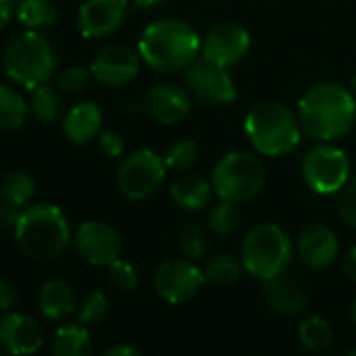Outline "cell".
I'll return each instance as SVG.
<instances>
[{
    "label": "cell",
    "instance_id": "cell-16",
    "mask_svg": "<svg viewBox=\"0 0 356 356\" xmlns=\"http://www.w3.org/2000/svg\"><path fill=\"white\" fill-rule=\"evenodd\" d=\"M46 342L44 327L29 315L6 313L0 319V350L10 356H31L42 350Z\"/></svg>",
    "mask_w": 356,
    "mask_h": 356
},
{
    "label": "cell",
    "instance_id": "cell-26",
    "mask_svg": "<svg viewBox=\"0 0 356 356\" xmlns=\"http://www.w3.org/2000/svg\"><path fill=\"white\" fill-rule=\"evenodd\" d=\"M27 102H29L31 115L42 123H56L65 115L63 92L58 88H52L50 83L38 86L35 90H31V96Z\"/></svg>",
    "mask_w": 356,
    "mask_h": 356
},
{
    "label": "cell",
    "instance_id": "cell-4",
    "mask_svg": "<svg viewBox=\"0 0 356 356\" xmlns=\"http://www.w3.org/2000/svg\"><path fill=\"white\" fill-rule=\"evenodd\" d=\"M244 129L254 150L265 156H284L292 152L302 138L298 117L277 100L254 104L246 115Z\"/></svg>",
    "mask_w": 356,
    "mask_h": 356
},
{
    "label": "cell",
    "instance_id": "cell-20",
    "mask_svg": "<svg viewBox=\"0 0 356 356\" xmlns=\"http://www.w3.org/2000/svg\"><path fill=\"white\" fill-rule=\"evenodd\" d=\"M102 127V111L96 102L83 100L73 104L63 119V131L73 144H88L92 138L100 134Z\"/></svg>",
    "mask_w": 356,
    "mask_h": 356
},
{
    "label": "cell",
    "instance_id": "cell-23",
    "mask_svg": "<svg viewBox=\"0 0 356 356\" xmlns=\"http://www.w3.org/2000/svg\"><path fill=\"white\" fill-rule=\"evenodd\" d=\"M52 356H94V344L88 327L79 323H67L60 325L50 344Z\"/></svg>",
    "mask_w": 356,
    "mask_h": 356
},
{
    "label": "cell",
    "instance_id": "cell-41",
    "mask_svg": "<svg viewBox=\"0 0 356 356\" xmlns=\"http://www.w3.org/2000/svg\"><path fill=\"white\" fill-rule=\"evenodd\" d=\"M102 356H144L136 346H129V344H115L111 348H106Z\"/></svg>",
    "mask_w": 356,
    "mask_h": 356
},
{
    "label": "cell",
    "instance_id": "cell-47",
    "mask_svg": "<svg viewBox=\"0 0 356 356\" xmlns=\"http://www.w3.org/2000/svg\"><path fill=\"white\" fill-rule=\"evenodd\" d=\"M0 356H10L8 353H0Z\"/></svg>",
    "mask_w": 356,
    "mask_h": 356
},
{
    "label": "cell",
    "instance_id": "cell-1",
    "mask_svg": "<svg viewBox=\"0 0 356 356\" xmlns=\"http://www.w3.org/2000/svg\"><path fill=\"white\" fill-rule=\"evenodd\" d=\"M298 121L305 134L319 142L344 138L356 123V98L340 83L323 81L305 92L298 102Z\"/></svg>",
    "mask_w": 356,
    "mask_h": 356
},
{
    "label": "cell",
    "instance_id": "cell-37",
    "mask_svg": "<svg viewBox=\"0 0 356 356\" xmlns=\"http://www.w3.org/2000/svg\"><path fill=\"white\" fill-rule=\"evenodd\" d=\"M98 146L111 159L123 156V152H125V140L121 138V134H117L113 129H104L98 134Z\"/></svg>",
    "mask_w": 356,
    "mask_h": 356
},
{
    "label": "cell",
    "instance_id": "cell-33",
    "mask_svg": "<svg viewBox=\"0 0 356 356\" xmlns=\"http://www.w3.org/2000/svg\"><path fill=\"white\" fill-rule=\"evenodd\" d=\"M198 152L200 150H198L196 142H192V140H177V142L167 146V150L163 154V161H165L167 169L184 173V171H188L198 161Z\"/></svg>",
    "mask_w": 356,
    "mask_h": 356
},
{
    "label": "cell",
    "instance_id": "cell-3",
    "mask_svg": "<svg viewBox=\"0 0 356 356\" xmlns=\"http://www.w3.org/2000/svg\"><path fill=\"white\" fill-rule=\"evenodd\" d=\"M15 240L25 257L38 263L56 261L73 242L71 225L56 204H29L15 225Z\"/></svg>",
    "mask_w": 356,
    "mask_h": 356
},
{
    "label": "cell",
    "instance_id": "cell-2",
    "mask_svg": "<svg viewBox=\"0 0 356 356\" xmlns=\"http://www.w3.org/2000/svg\"><path fill=\"white\" fill-rule=\"evenodd\" d=\"M198 31L181 19H159L150 23L138 44L142 63L161 73L186 71L200 54Z\"/></svg>",
    "mask_w": 356,
    "mask_h": 356
},
{
    "label": "cell",
    "instance_id": "cell-21",
    "mask_svg": "<svg viewBox=\"0 0 356 356\" xmlns=\"http://www.w3.org/2000/svg\"><path fill=\"white\" fill-rule=\"evenodd\" d=\"M173 202L184 209V211H202L211 204L213 198V186L211 181H207L204 177L196 175V173H188L184 171L181 175H177L169 188Z\"/></svg>",
    "mask_w": 356,
    "mask_h": 356
},
{
    "label": "cell",
    "instance_id": "cell-8",
    "mask_svg": "<svg viewBox=\"0 0 356 356\" xmlns=\"http://www.w3.org/2000/svg\"><path fill=\"white\" fill-rule=\"evenodd\" d=\"M300 175L307 188L319 196L340 194L350 179V159L342 148L323 142L305 154Z\"/></svg>",
    "mask_w": 356,
    "mask_h": 356
},
{
    "label": "cell",
    "instance_id": "cell-14",
    "mask_svg": "<svg viewBox=\"0 0 356 356\" xmlns=\"http://www.w3.org/2000/svg\"><path fill=\"white\" fill-rule=\"evenodd\" d=\"M140 65L142 56L138 50L125 44H111L94 56L90 71L94 81L106 88H123L138 77Z\"/></svg>",
    "mask_w": 356,
    "mask_h": 356
},
{
    "label": "cell",
    "instance_id": "cell-10",
    "mask_svg": "<svg viewBox=\"0 0 356 356\" xmlns=\"http://www.w3.org/2000/svg\"><path fill=\"white\" fill-rule=\"evenodd\" d=\"M204 273L198 263L179 259L163 261L152 275L154 292L169 305H184L198 296L204 286Z\"/></svg>",
    "mask_w": 356,
    "mask_h": 356
},
{
    "label": "cell",
    "instance_id": "cell-24",
    "mask_svg": "<svg viewBox=\"0 0 356 356\" xmlns=\"http://www.w3.org/2000/svg\"><path fill=\"white\" fill-rule=\"evenodd\" d=\"M15 17L25 29L44 31L56 23L58 10L52 4V0H17L15 2Z\"/></svg>",
    "mask_w": 356,
    "mask_h": 356
},
{
    "label": "cell",
    "instance_id": "cell-22",
    "mask_svg": "<svg viewBox=\"0 0 356 356\" xmlns=\"http://www.w3.org/2000/svg\"><path fill=\"white\" fill-rule=\"evenodd\" d=\"M40 313L50 321H63L65 317L75 313L77 296L71 284L65 280H48L38 294Z\"/></svg>",
    "mask_w": 356,
    "mask_h": 356
},
{
    "label": "cell",
    "instance_id": "cell-38",
    "mask_svg": "<svg viewBox=\"0 0 356 356\" xmlns=\"http://www.w3.org/2000/svg\"><path fill=\"white\" fill-rule=\"evenodd\" d=\"M17 305V290L10 282L0 280V315H6Z\"/></svg>",
    "mask_w": 356,
    "mask_h": 356
},
{
    "label": "cell",
    "instance_id": "cell-9",
    "mask_svg": "<svg viewBox=\"0 0 356 356\" xmlns=\"http://www.w3.org/2000/svg\"><path fill=\"white\" fill-rule=\"evenodd\" d=\"M167 165L161 154L150 148H138L123 156L117 169V186L129 200L150 198L165 181Z\"/></svg>",
    "mask_w": 356,
    "mask_h": 356
},
{
    "label": "cell",
    "instance_id": "cell-27",
    "mask_svg": "<svg viewBox=\"0 0 356 356\" xmlns=\"http://www.w3.org/2000/svg\"><path fill=\"white\" fill-rule=\"evenodd\" d=\"M336 332L321 315H309L298 325V342L311 353H327L334 346Z\"/></svg>",
    "mask_w": 356,
    "mask_h": 356
},
{
    "label": "cell",
    "instance_id": "cell-32",
    "mask_svg": "<svg viewBox=\"0 0 356 356\" xmlns=\"http://www.w3.org/2000/svg\"><path fill=\"white\" fill-rule=\"evenodd\" d=\"M242 215L238 204L219 200L211 211H209V229L217 236H229L240 227Z\"/></svg>",
    "mask_w": 356,
    "mask_h": 356
},
{
    "label": "cell",
    "instance_id": "cell-44",
    "mask_svg": "<svg viewBox=\"0 0 356 356\" xmlns=\"http://www.w3.org/2000/svg\"><path fill=\"white\" fill-rule=\"evenodd\" d=\"M350 92H353V96L356 98V75L350 79Z\"/></svg>",
    "mask_w": 356,
    "mask_h": 356
},
{
    "label": "cell",
    "instance_id": "cell-18",
    "mask_svg": "<svg viewBox=\"0 0 356 356\" xmlns=\"http://www.w3.org/2000/svg\"><path fill=\"white\" fill-rule=\"evenodd\" d=\"M146 113L163 125L181 123L190 113V94L177 83H156L144 98Z\"/></svg>",
    "mask_w": 356,
    "mask_h": 356
},
{
    "label": "cell",
    "instance_id": "cell-36",
    "mask_svg": "<svg viewBox=\"0 0 356 356\" xmlns=\"http://www.w3.org/2000/svg\"><path fill=\"white\" fill-rule=\"evenodd\" d=\"M338 215L344 221V225L356 229V177H350L348 184L340 190Z\"/></svg>",
    "mask_w": 356,
    "mask_h": 356
},
{
    "label": "cell",
    "instance_id": "cell-12",
    "mask_svg": "<svg viewBox=\"0 0 356 356\" xmlns=\"http://www.w3.org/2000/svg\"><path fill=\"white\" fill-rule=\"evenodd\" d=\"M250 50V33L240 23H217L209 29L207 38L202 40V58L217 67H234L238 65Z\"/></svg>",
    "mask_w": 356,
    "mask_h": 356
},
{
    "label": "cell",
    "instance_id": "cell-28",
    "mask_svg": "<svg viewBox=\"0 0 356 356\" xmlns=\"http://www.w3.org/2000/svg\"><path fill=\"white\" fill-rule=\"evenodd\" d=\"M35 196V181L25 171H8L0 179V200L23 211Z\"/></svg>",
    "mask_w": 356,
    "mask_h": 356
},
{
    "label": "cell",
    "instance_id": "cell-29",
    "mask_svg": "<svg viewBox=\"0 0 356 356\" xmlns=\"http://www.w3.org/2000/svg\"><path fill=\"white\" fill-rule=\"evenodd\" d=\"M29 102L6 83H0V129H19L27 121Z\"/></svg>",
    "mask_w": 356,
    "mask_h": 356
},
{
    "label": "cell",
    "instance_id": "cell-19",
    "mask_svg": "<svg viewBox=\"0 0 356 356\" xmlns=\"http://www.w3.org/2000/svg\"><path fill=\"white\" fill-rule=\"evenodd\" d=\"M263 298L273 313L284 317H296L309 307V290L288 273L263 282Z\"/></svg>",
    "mask_w": 356,
    "mask_h": 356
},
{
    "label": "cell",
    "instance_id": "cell-7",
    "mask_svg": "<svg viewBox=\"0 0 356 356\" xmlns=\"http://www.w3.org/2000/svg\"><path fill=\"white\" fill-rule=\"evenodd\" d=\"M265 167L261 159L246 150L227 152L213 169L211 186L219 200L242 204L259 196L265 186Z\"/></svg>",
    "mask_w": 356,
    "mask_h": 356
},
{
    "label": "cell",
    "instance_id": "cell-5",
    "mask_svg": "<svg viewBox=\"0 0 356 356\" xmlns=\"http://www.w3.org/2000/svg\"><path fill=\"white\" fill-rule=\"evenodd\" d=\"M294 252V242L282 225L261 223L244 236L240 261L248 275L259 282H269L288 273Z\"/></svg>",
    "mask_w": 356,
    "mask_h": 356
},
{
    "label": "cell",
    "instance_id": "cell-40",
    "mask_svg": "<svg viewBox=\"0 0 356 356\" xmlns=\"http://www.w3.org/2000/svg\"><path fill=\"white\" fill-rule=\"evenodd\" d=\"M342 271H344V275L353 284H356V246L348 248V252L344 254V259H342Z\"/></svg>",
    "mask_w": 356,
    "mask_h": 356
},
{
    "label": "cell",
    "instance_id": "cell-42",
    "mask_svg": "<svg viewBox=\"0 0 356 356\" xmlns=\"http://www.w3.org/2000/svg\"><path fill=\"white\" fill-rule=\"evenodd\" d=\"M15 17V0H0V31Z\"/></svg>",
    "mask_w": 356,
    "mask_h": 356
},
{
    "label": "cell",
    "instance_id": "cell-13",
    "mask_svg": "<svg viewBox=\"0 0 356 356\" xmlns=\"http://www.w3.org/2000/svg\"><path fill=\"white\" fill-rule=\"evenodd\" d=\"M186 83L190 92L204 104H229L236 100V83L227 69L196 58L186 69Z\"/></svg>",
    "mask_w": 356,
    "mask_h": 356
},
{
    "label": "cell",
    "instance_id": "cell-25",
    "mask_svg": "<svg viewBox=\"0 0 356 356\" xmlns=\"http://www.w3.org/2000/svg\"><path fill=\"white\" fill-rule=\"evenodd\" d=\"M202 273H204L207 284H211L213 288H223L225 290V288H234L242 280V275L246 271H244V265H242L240 257L223 252V254H215L207 263Z\"/></svg>",
    "mask_w": 356,
    "mask_h": 356
},
{
    "label": "cell",
    "instance_id": "cell-15",
    "mask_svg": "<svg viewBox=\"0 0 356 356\" xmlns=\"http://www.w3.org/2000/svg\"><path fill=\"white\" fill-rule=\"evenodd\" d=\"M129 15V0H86L77 10V29L88 40L119 31Z\"/></svg>",
    "mask_w": 356,
    "mask_h": 356
},
{
    "label": "cell",
    "instance_id": "cell-17",
    "mask_svg": "<svg viewBox=\"0 0 356 356\" xmlns=\"http://www.w3.org/2000/svg\"><path fill=\"white\" fill-rule=\"evenodd\" d=\"M294 250L305 267L313 271H323L338 261L340 240L332 227L323 223H313L298 234Z\"/></svg>",
    "mask_w": 356,
    "mask_h": 356
},
{
    "label": "cell",
    "instance_id": "cell-35",
    "mask_svg": "<svg viewBox=\"0 0 356 356\" xmlns=\"http://www.w3.org/2000/svg\"><path fill=\"white\" fill-rule=\"evenodd\" d=\"M106 269H108V282H111L113 288H117L121 292H134L138 288L140 273L131 263H127L123 259H117Z\"/></svg>",
    "mask_w": 356,
    "mask_h": 356
},
{
    "label": "cell",
    "instance_id": "cell-34",
    "mask_svg": "<svg viewBox=\"0 0 356 356\" xmlns=\"http://www.w3.org/2000/svg\"><path fill=\"white\" fill-rule=\"evenodd\" d=\"M94 81L90 67H79V65H71L67 67L60 75H58V90L63 94L69 96H77L81 92H86L90 88V83Z\"/></svg>",
    "mask_w": 356,
    "mask_h": 356
},
{
    "label": "cell",
    "instance_id": "cell-46",
    "mask_svg": "<svg viewBox=\"0 0 356 356\" xmlns=\"http://www.w3.org/2000/svg\"><path fill=\"white\" fill-rule=\"evenodd\" d=\"M344 356H356V348H353V350H348V353H346V355Z\"/></svg>",
    "mask_w": 356,
    "mask_h": 356
},
{
    "label": "cell",
    "instance_id": "cell-39",
    "mask_svg": "<svg viewBox=\"0 0 356 356\" xmlns=\"http://www.w3.org/2000/svg\"><path fill=\"white\" fill-rule=\"evenodd\" d=\"M19 217H21V211H19V209H15V207H10V204H6V202L0 200V225H2V227L15 229Z\"/></svg>",
    "mask_w": 356,
    "mask_h": 356
},
{
    "label": "cell",
    "instance_id": "cell-11",
    "mask_svg": "<svg viewBox=\"0 0 356 356\" xmlns=\"http://www.w3.org/2000/svg\"><path fill=\"white\" fill-rule=\"evenodd\" d=\"M77 254L92 267H108L121 259L123 242L119 232L106 221H86L73 234Z\"/></svg>",
    "mask_w": 356,
    "mask_h": 356
},
{
    "label": "cell",
    "instance_id": "cell-45",
    "mask_svg": "<svg viewBox=\"0 0 356 356\" xmlns=\"http://www.w3.org/2000/svg\"><path fill=\"white\" fill-rule=\"evenodd\" d=\"M353 323H355V327H356V298H355V302H353Z\"/></svg>",
    "mask_w": 356,
    "mask_h": 356
},
{
    "label": "cell",
    "instance_id": "cell-31",
    "mask_svg": "<svg viewBox=\"0 0 356 356\" xmlns=\"http://www.w3.org/2000/svg\"><path fill=\"white\" fill-rule=\"evenodd\" d=\"M108 309H111V302H108V296L104 292H98V290H92L88 294L81 296V300H77V307H75V317H77V323L88 327V325H98L100 321H104V317L108 315Z\"/></svg>",
    "mask_w": 356,
    "mask_h": 356
},
{
    "label": "cell",
    "instance_id": "cell-6",
    "mask_svg": "<svg viewBox=\"0 0 356 356\" xmlns=\"http://www.w3.org/2000/svg\"><path fill=\"white\" fill-rule=\"evenodd\" d=\"M58 65V56L52 48V44L40 33L25 29L19 35H15L2 54V67L6 77L25 88L35 90L38 86H44L50 81Z\"/></svg>",
    "mask_w": 356,
    "mask_h": 356
},
{
    "label": "cell",
    "instance_id": "cell-30",
    "mask_svg": "<svg viewBox=\"0 0 356 356\" xmlns=\"http://www.w3.org/2000/svg\"><path fill=\"white\" fill-rule=\"evenodd\" d=\"M177 250L188 261H202L209 252V234L198 223H186L177 232Z\"/></svg>",
    "mask_w": 356,
    "mask_h": 356
},
{
    "label": "cell",
    "instance_id": "cell-43",
    "mask_svg": "<svg viewBox=\"0 0 356 356\" xmlns=\"http://www.w3.org/2000/svg\"><path fill=\"white\" fill-rule=\"evenodd\" d=\"M134 4H136V8H140V10H154V8L163 6L165 0H134Z\"/></svg>",
    "mask_w": 356,
    "mask_h": 356
}]
</instances>
